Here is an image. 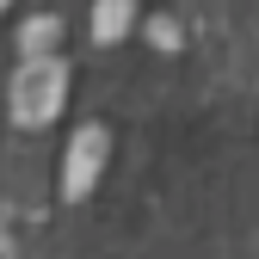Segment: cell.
I'll return each mask as SVG.
<instances>
[{"mask_svg": "<svg viewBox=\"0 0 259 259\" xmlns=\"http://www.w3.org/2000/svg\"><path fill=\"white\" fill-rule=\"evenodd\" d=\"M68 105V62L62 56H25L7 80V117L19 130H44Z\"/></svg>", "mask_w": 259, "mask_h": 259, "instance_id": "1", "label": "cell"}, {"mask_svg": "<svg viewBox=\"0 0 259 259\" xmlns=\"http://www.w3.org/2000/svg\"><path fill=\"white\" fill-rule=\"evenodd\" d=\"M105 160H111V130L105 123H80L74 136H68V148H62V198H68V204L93 198Z\"/></svg>", "mask_w": 259, "mask_h": 259, "instance_id": "2", "label": "cell"}, {"mask_svg": "<svg viewBox=\"0 0 259 259\" xmlns=\"http://www.w3.org/2000/svg\"><path fill=\"white\" fill-rule=\"evenodd\" d=\"M136 25V0H93V44H123Z\"/></svg>", "mask_w": 259, "mask_h": 259, "instance_id": "3", "label": "cell"}, {"mask_svg": "<svg viewBox=\"0 0 259 259\" xmlns=\"http://www.w3.org/2000/svg\"><path fill=\"white\" fill-rule=\"evenodd\" d=\"M56 44H62V19L56 13H37V19L19 25V56H56Z\"/></svg>", "mask_w": 259, "mask_h": 259, "instance_id": "4", "label": "cell"}, {"mask_svg": "<svg viewBox=\"0 0 259 259\" xmlns=\"http://www.w3.org/2000/svg\"><path fill=\"white\" fill-rule=\"evenodd\" d=\"M0 259H19V253H13V241H7V229H0Z\"/></svg>", "mask_w": 259, "mask_h": 259, "instance_id": "5", "label": "cell"}, {"mask_svg": "<svg viewBox=\"0 0 259 259\" xmlns=\"http://www.w3.org/2000/svg\"><path fill=\"white\" fill-rule=\"evenodd\" d=\"M7 7H13V0H0V13H7Z\"/></svg>", "mask_w": 259, "mask_h": 259, "instance_id": "6", "label": "cell"}]
</instances>
